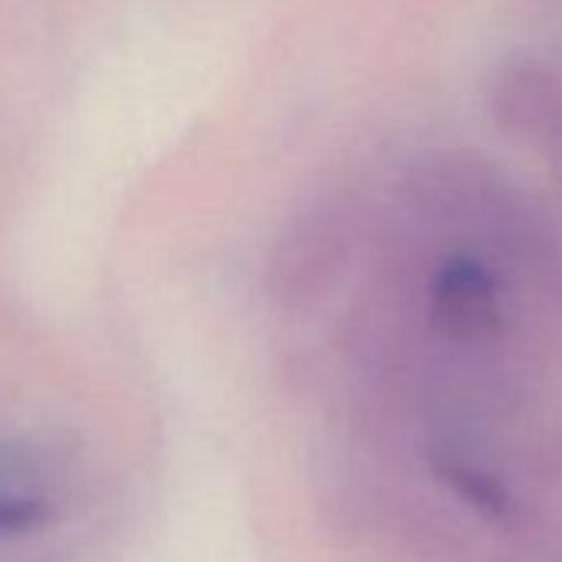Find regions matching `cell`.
Returning a JSON list of instances; mask_svg holds the SVG:
<instances>
[{
  "mask_svg": "<svg viewBox=\"0 0 562 562\" xmlns=\"http://www.w3.org/2000/svg\"><path fill=\"white\" fill-rule=\"evenodd\" d=\"M493 116L509 139L562 162V80L552 67L509 60L493 80Z\"/></svg>",
  "mask_w": 562,
  "mask_h": 562,
  "instance_id": "obj_1",
  "label": "cell"
},
{
  "mask_svg": "<svg viewBox=\"0 0 562 562\" xmlns=\"http://www.w3.org/2000/svg\"><path fill=\"white\" fill-rule=\"evenodd\" d=\"M434 315L460 341H486L499 331L496 274L473 255H453L434 278Z\"/></svg>",
  "mask_w": 562,
  "mask_h": 562,
  "instance_id": "obj_2",
  "label": "cell"
},
{
  "mask_svg": "<svg viewBox=\"0 0 562 562\" xmlns=\"http://www.w3.org/2000/svg\"><path fill=\"white\" fill-rule=\"evenodd\" d=\"M440 470H443L447 483H450L463 499H470L480 513H486V516H503V513L509 509V493H506L503 483L493 480L490 473H483V470H476V467H470V463H443Z\"/></svg>",
  "mask_w": 562,
  "mask_h": 562,
  "instance_id": "obj_3",
  "label": "cell"
},
{
  "mask_svg": "<svg viewBox=\"0 0 562 562\" xmlns=\"http://www.w3.org/2000/svg\"><path fill=\"white\" fill-rule=\"evenodd\" d=\"M44 506L41 503H27V499H0V532H14V529H27L34 522H41Z\"/></svg>",
  "mask_w": 562,
  "mask_h": 562,
  "instance_id": "obj_4",
  "label": "cell"
}]
</instances>
